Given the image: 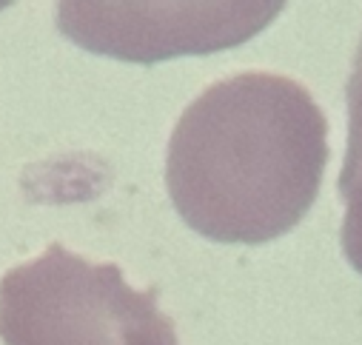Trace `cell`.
Returning a JSON list of instances; mask_svg holds the SVG:
<instances>
[{"mask_svg":"<svg viewBox=\"0 0 362 345\" xmlns=\"http://www.w3.org/2000/svg\"><path fill=\"white\" fill-rule=\"evenodd\" d=\"M348 148L339 175V194H345L362 175V43L354 57V71L348 80Z\"/></svg>","mask_w":362,"mask_h":345,"instance_id":"cell-4","label":"cell"},{"mask_svg":"<svg viewBox=\"0 0 362 345\" xmlns=\"http://www.w3.org/2000/svg\"><path fill=\"white\" fill-rule=\"evenodd\" d=\"M342 197L348 200L342 234H339L342 251H345V260L354 266V271L362 274V175L354 180V186Z\"/></svg>","mask_w":362,"mask_h":345,"instance_id":"cell-5","label":"cell"},{"mask_svg":"<svg viewBox=\"0 0 362 345\" xmlns=\"http://www.w3.org/2000/svg\"><path fill=\"white\" fill-rule=\"evenodd\" d=\"M325 163L328 123L305 86L248 71L209 86L177 120L165 186L197 234L259 245L308 214Z\"/></svg>","mask_w":362,"mask_h":345,"instance_id":"cell-1","label":"cell"},{"mask_svg":"<svg viewBox=\"0 0 362 345\" xmlns=\"http://www.w3.org/2000/svg\"><path fill=\"white\" fill-rule=\"evenodd\" d=\"M4 345H180L157 305V286L137 291L120 266L88 263L52 242L0 280Z\"/></svg>","mask_w":362,"mask_h":345,"instance_id":"cell-2","label":"cell"},{"mask_svg":"<svg viewBox=\"0 0 362 345\" xmlns=\"http://www.w3.org/2000/svg\"><path fill=\"white\" fill-rule=\"evenodd\" d=\"M277 9L257 6H98L60 4V32L88 52L154 63L171 54H200L240 43Z\"/></svg>","mask_w":362,"mask_h":345,"instance_id":"cell-3","label":"cell"}]
</instances>
